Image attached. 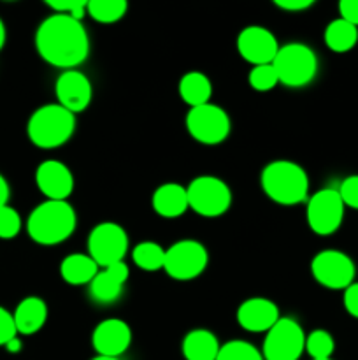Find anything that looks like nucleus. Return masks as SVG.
<instances>
[{"label": "nucleus", "instance_id": "nucleus-29", "mask_svg": "<svg viewBox=\"0 0 358 360\" xmlns=\"http://www.w3.org/2000/svg\"><path fill=\"white\" fill-rule=\"evenodd\" d=\"M248 83L256 91H270L279 84V77L272 63H267V65H256L249 70Z\"/></svg>", "mask_w": 358, "mask_h": 360}, {"label": "nucleus", "instance_id": "nucleus-34", "mask_svg": "<svg viewBox=\"0 0 358 360\" xmlns=\"http://www.w3.org/2000/svg\"><path fill=\"white\" fill-rule=\"evenodd\" d=\"M343 304L344 309H346L353 319H358V281H354L353 285H350V287L344 290Z\"/></svg>", "mask_w": 358, "mask_h": 360}, {"label": "nucleus", "instance_id": "nucleus-5", "mask_svg": "<svg viewBox=\"0 0 358 360\" xmlns=\"http://www.w3.org/2000/svg\"><path fill=\"white\" fill-rule=\"evenodd\" d=\"M272 65L279 77V84L288 88L307 86L319 69L318 56L304 42H288L279 46Z\"/></svg>", "mask_w": 358, "mask_h": 360}, {"label": "nucleus", "instance_id": "nucleus-39", "mask_svg": "<svg viewBox=\"0 0 358 360\" xmlns=\"http://www.w3.org/2000/svg\"><path fill=\"white\" fill-rule=\"evenodd\" d=\"M6 37H7V32H6V25H4L2 18H0V51H2L4 44H6Z\"/></svg>", "mask_w": 358, "mask_h": 360}, {"label": "nucleus", "instance_id": "nucleus-14", "mask_svg": "<svg viewBox=\"0 0 358 360\" xmlns=\"http://www.w3.org/2000/svg\"><path fill=\"white\" fill-rule=\"evenodd\" d=\"M56 101L62 108L70 111L72 115L83 112L88 109L93 98V86L88 76L81 70H63L55 83Z\"/></svg>", "mask_w": 358, "mask_h": 360}, {"label": "nucleus", "instance_id": "nucleus-23", "mask_svg": "<svg viewBox=\"0 0 358 360\" xmlns=\"http://www.w3.org/2000/svg\"><path fill=\"white\" fill-rule=\"evenodd\" d=\"M178 90L183 102L188 104L190 109L209 104L211 97H213V83L200 70H190V72H186L179 79Z\"/></svg>", "mask_w": 358, "mask_h": 360}, {"label": "nucleus", "instance_id": "nucleus-13", "mask_svg": "<svg viewBox=\"0 0 358 360\" xmlns=\"http://www.w3.org/2000/svg\"><path fill=\"white\" fill-rule=\"evenodd\" d=\"M235 46L242 60L251 63L253 67L272 63L279 51V42L276 35L269 28L260 27V25H249L242 28L239 32Z\"/></svg>", "mask_w": 358, "mask_h": 360}, {"label": "nucleus", "instance_id": "nucleus-36", "mask_svg": "<svg viewBox=\"0 0 358 360\" xmlns=\"http://www.w3.org/2000/svg\"><path fill=\"white\" fill-rule=\"evenodd\" d=\"M274 6L286 11V13H300V11H305L314 6V0H276Z\"/></svg>", "mask_w": 358, "mask_h": 360}, {"label": "nucleus", "instance_id": "nucleus-38", "mask_svg": "<svg viewBox=\"0 0 358 360\" xmlns=\"http://www.w3.org/2000/svg\"><path fill=\"white\" fill-rule=\"evenodd\" d=\"M21 348H23V343H21L20 338H14V340H11L9 343L6 345V350L9 352V354H18V352H21Z\"/></svg>", "mask_w": 358, "mask_h": 360}, {"label": "nucleus", "instance_id": "nucleus-19", "mask_svg": "<svg viewBox=\"0 0 358 360\" xmlns=\"http://www.w3.org/2000/svg\"><path fill=\"white\" fill-rule=\"evenodd\" d=\"M151 206L158 217L167 218V220L183 217L190 210L186 186L179 183H164L153 192Z\"/></svg>", "mask_w": 358, "mask_h": 360}, {"label": "nucleus", "instance_id": "nucleus-25", "mask_svg": "<svg viewBox=\"0 0 358 360\" xmlns=\"http://www.w3.org/2000/svg\"><path fill=\"white\" fill-rule=\"evenodd\" d=\"M128 11L126 0H88L86 14L97 23L111 25L123 20Z\"/></svg>", "mask_w": 358, "mask_h": 360}, {"label": "nucleus", "instance_id": "nucleus-3", "mask_svg": "<svg viewBox=\"0 0 358 360\" xmlns=\"http://www.w3.org/2000/svg\"><path fill=\"white\" fill-rule=\"evenodd\" d=\"M263 193L281 206H297L309 199V176L302 165L291 160H274L260 176Z\"/></svg>", "mask_w": 358, "mask_h": 360}, {"label": "nucleus", "instance_id": "nucleus-32", "mask_svg": "<svg viewBox=\"0 0 358 360\" xmlns=\"http://www.w3.org/2000/svg\"><path fill=\"white\" fill-rule=\"evenodd\" d=\"M337 190H339L344 206L351 207V210H358V174L344 178Z\"/></svg>", "mask_w": 358, "mask_h": 360}, {"label": "nucleus", "instance_id": "nucleus-7", "mask_svg": "<svg viewBox=\"0 0 358 360\" xmlns=\"http://www.w3.org/2000/svg\"><path fill=\"white\" fill-rule=\"evenodd\" d=\"M209 264V252L197 239H181L165 250L164 271L175 281L199 278Z\"/></svg>", "mask_w": 358, "mask_h": 360}, {"label": "nucleus", "instance_id": "nucleus-41", "mask_svg": "<svg viewBox=\"0 0 358 360\" xmlns=\"http://www.w3.org/2000/svg\"><path fill=\"white\" fill-rule=\"evenodd\" d=\"M325 360H332V359H325Z\"/></svg>", "mask_w": 358, "mask_h": 360}, {"label": "nucleus", "instance_id": "nucleus-17", "mask_svg": "<svg viewBox=\"0 0 358 360\" xmlns=\"http://www.w3.org/2000/svg\"><path fill=\"white\" fill-rule=\"evenodd\" d=\"M237 323L244 330L253 334L269 333L277 323L279 308L274 301L267 297H249L239 306L237 309Z\"/></svg>", "mask_w": 358, "mask_h": 360}, {"label": "nucleus", "instance_id": "nucleus-30", "mask_svg": "<svg viewBox=\"0 0 358 360\" xmlns=\"http://www.w3.org/2000/svg\"><path fill=\"white\" fill-rule=\"evenodd\" d=\"M23 229V220L20 213L14 207L7 206L0 207V239H14Z\"/></svg>", "mask_w": 358, "mask_h": 360}, {"label": "nucleus", "instance_id": "nucleus-35", "mask_svg": "<svg viewBox=\"0 0 358 360\" xmlns=\"http://www.w3.org/2000/svg\"><path fill=\"white\" fill-rule=\"evenodd\" d=\"M339 18L350 21L351 25L358 27V0H340L339 2Z\"/></svg>", "mask_w": 358, "mask_h": 360}, {"label": "nucleus", "instance_id": "nucleus-4", "mask_svg": "<svg viewBox=\"0 0 358 360\" xmlns=\"http://www.w3.org/2000/svg\"><path fill=\"white\" fill-rule=\"evenodd\" d=\"M76 132V115L56 104H44L35 109L27 123V136L41 150H55L69 143Z\"/></svg>", "mask_w": 358, "mask_h": 360}, {"label": "nucleus", "instance_id": "nucleus-31", "mask_svg": "<svg viewBox=\"0 0 358 360\" xmlns=\"http://www.w3.org/2000/svg\"><path fill=\"white\" fill-rule=\"evenodd\" d=\"M46 6L55 14H67L74 20L83 21V18L86 16L88 0H49Z\"/></svg>", "mask_w": 358, "mask_h": 360}, {"label": "nucleus", "instance_id": "nucleus-27", "mask_svg": "<svg viewBox=\"0 0 358 360\" xmlns=\"http://www.w3.org/2000/svg\"><path fill=\"white\" fill-rule=\"evenodd\" d=\"M336 350V341L329 330L316 329L305 336V352L312 360L332 359Z\"/></svg>", "mask_w": 358, "mask_h": 360}, {"label": "nucleus", "instance_id": "nucleus-1", "mask_svg": "<svg viewBox=\"0 0 358 360\" xmlns=\"http://www.w3.org/2000/svg\"><path fill=\"white\" fill-rule=\"evenodd\" d=\"M35 49L46 63L72 70L90 55V35L83 21L67 14H51L35 32Z\"/></svg>", "mask_w": 358, "mask_h": 360}, {"label": "nucleus", "instance_id": "nucleus-21", "mask_svg": "<svg viewBox=\"0 0 358 360\" xmlns=\"http://www.w3.org/2000/svg\"><path fill=\"white\" fill-rule=\"evenodd\" d=\"M98 271L100 267L88 253H70L60 264V276L67 285H72V287L90 285Z\"/></svg>", "mask_w": 358, "mask_h": 360}, {"label": "nucleus", "instance_id": "nucleus-8", "mask_svg": "<svg viewBox=\"0 0 358 360\" xmlns=\"http://www.w3.org/2000/svg\"><path fill=\"white\" fill-rule=\"evenodd\" d=\"M230 116L216 104H204L192 108L186 115V130L200 144L216 146L230 136Z\"/></svg>", "mask_w": 358, "mask_h": 360}, {"label": "nucleus", "instance_id": "nucleus-28", "mask_svg": "<svg viewBox=\"0 0 358 360\" xmlns=\"http://www.w3.org/2000/svg\"><path fill=\"white\" fill-rule=\"evenodd\" d=\"M216 360H263V355L255 345L242 340H234L221 345Z\"/></svg>", "mask_w": 358, "mask_h": 360}, {"label": "nucleus", "instance_id": "nucleus-24", "mask_svg": "<svg viewBox=\"0 0 358 360\" xmlns=\"http://www.w3.org/2000/svg\"><path fill=\"white\" fill-rule=\"evenodd\" d=\"M325 44L333 53H347L357 46L358 42V27L351 25L350 21L337 18L330 21L325 28Z\"/></svg>", "mask_w": 358, "mask_h": 360}, {"label": "nucleus", "instance_id": "nucleus-22", "mask_svg": "<svg viewBox=\"0 0 358 360\" xmlns=\"http://www.w3.org/2000/svg\"><path fill=\"white\" fill-rule=\"evenodd\" d=\"M220 341L211 330H190L181 343L183 357L186 360H216L220 354Z\"/></svg>", "mask_w": 358, "mask_h": 360}, {"label": "nucleus", "instance_id": "nucleus-18", "mask_svg": "<svg viewBox=\"0 0 358 360\" xmlns=\"http://www.w3.org/2000/svg\"><path fill=\"white\" fill-rule=\"evenodd\" d=\"M130 278V269L125 262L112 264L109 267H102L97 276L91 280L90 295L98 304H112L121 297L125 283Z\"/></svg>", "mask_w": 358, "mask_h": 360}, {"label": "nucleus", "instance_id": "nucleus-16", "mask_svg": "<svg viewBox=\"0 0 358 360\" xmlns=\"http://www.w3.org/2000/svg\"><path fill=\"white\" fill-rule=\"evenodd\" d=\"M91 345L97 355L119 359L132 345V329L121 319H105L95 327Z\"/></svg>", "mask_w": 358, "mask_h": 360}, {"label": "nucleus", "instance_id": "nucleus-12", "mask_svg": "<svg viewBox=\"0 0 358 360\" xmlns=\"http://www.w3.org/2000/svg\"><path fill=\"white\" fill-rule=\"evenodd\" d=\"M312 278L330 290H346L354 283L357 267L350 255L339 250H321L311 262Z\"/></svg>", "mask_w": 358, "mask_h": 360}, {"label": "nucleus", "instance_id": "nucleus-33", "mask_svg": "<svg viewBox=\"0 0 358 360\" xmlns=\"http://www.w3.org/2000/svg\"><path fill=\"white\" fill-rule=\"evenodd\" d=\"M18 338L13 313L0 306V347H6L11 340Z\"/></svg>", "mask_w": 358, "mask_h": 360}, {"label": "nucleus", "instance_id": "nucleus-40", "mask_svg": "<svg viewBox=\"0 0 358 360\" xmlns=\"http://www.w3.org/2000/svg\"><path fill=\"white\" fill-rule=\"evenodd\" d=\"M91 360H119V359H114V357H102V355H97V357H93Z\"/></svg>", "mask_w": 358, "mask_h": 360}, {"label": "nucleus", "instance_id": "nucleus-2", "mask_svg": "<svg viewBox=\"0 0 358 360\" xmlns=\"http://www.w3.org/2000/svg\"><path fill=\"white\" fill-rule=\"evenodd\" d=\"M77 214L69 200H44L32 210L27 218L30 239L42 246H55L74 234Z\"/></svg>", "mask_w": 358, "mask_h": 360}, {"label": "nucleus", "instance_id": "nucleus-6", "mask_svg": "<svg viewBox=\"0 0 358 360\" xmlns=\"http://www.w3.org/2000/svg\"><path fill=\"white\" fill-rule=\"evenodd\" d=\"M190 210L204 218H218L232 206V190L216 176H199L186 186Z\"/></svg>", "mask_w": 358, "mask_h": 360}, {"label": "nucleus", "instance_id": "nucleus-26", "mask_svg": "<svg viewBox=\"0 0 358 360\" xmlns=\"http://www.w3.org/2000/svg\"><path fill=\"white\" fill-rule=\"evenodd\" d=\"M132 260L139 269L154 273V271L164 269L165 248H161L154 241H142L132 250Z\"/></svg>", "mask_w": 358, "mask_h": 360}, {"label": "nucleus", "instance_id": "nucleus-37", "mask_svg": "<svg viewBox=\"0 0 358 360\" xmlns=\"http://www.w3.org/2000/svg\"><path fill=\"white\" fill-rule=\"evenodd\" d=\"M9 197H11L9 183H7V179L0 174V207L9 204Z\"/></svg>", "mask_w": 358, "mask_h": 360}, {"label": "nucleus", "instance_id": "nucleus-10", "mask_svg": "<svg viewBox=\"0 0 358 360\" xmlns=\"http://www.w3.org/2000/svg\"><path fill=\"white\" fill-rule=\"evenodd\" d=\"M305 352V333L300 323L281 316L276 326L265 333L263 360H298Z\"/></svg>", "mask_w": 358, "mask_h": 360}, {"label": "nucleus", "instance_id": "nucleus-15", "mask_svg": "<svg viewBox=\"0 0 358 360\" xmlns=\"http://www.w3.org/2000/svg\"><path fill=\"white\" fill-rule=\"evenodd\" d=\"M35 185L46 200H67L74 192V174L60 160H44L35 171Z\"/></svg>", "mask_w": 358, "mask_h": 360}, {"label": "nucleus", "instance_id": "nucleus-20", "mask_svg": "<svg viewBox=\"0 0 358 360\" xmlns=\"http://www.w3.org/2000/svg\"><path fill=\"white\" fill-rule=\"evenodd\" d=\"M13 319L18 334L32 336L44 327L46 320H48V306L37 295H28L16 306Z\"/></svg>", "mask_w": 358, "mask_h": 360}, {"label": "nucleus", "instance_id": "nucleus-9", "mask_svg": "<svg viewBox=\"0 0 358 360\" xmlns=\"http://www.w3.org/2000/svg\"><path fill=\"white\" fill-rule=\"evenodd\" d=\"M128 253V234L125 229L114 221H102L91 229L88 236V255L97 266L109 267L112 264L125 262Z\"/></svg>", "mask_w": 358, "mask_h": 360}, {"label": "nucleus", "instance_id": "nucleus-11", "mask_svg": "<svg viewBox=\"0 0 358 360\" xmlns=\"http://www.w3.org/2000/svg\"><path fill=\"white\" fill-rule=\"evenodd\" d=\"M343 199L337 188H321L307 199L305 220L309 229L318 236H332L339 231L344 220Z\"/></svg>", "mask_w": 358, "mask_h": 360}]
</instances>
